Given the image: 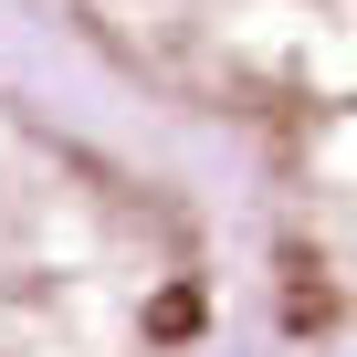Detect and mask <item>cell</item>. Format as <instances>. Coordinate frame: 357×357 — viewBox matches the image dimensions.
I'll list each match as a JSON object with an SVG mask.
<instances>
[{
  "label": "cell",
  "instance_id": "cell-1",
  "mask_svg": "<svg viewBox=\"0 0 357 357\" xmlns=\"http://www.w3.org/2000/svg\"><path fill=\"white\" fill-rule=\"evenodd\" d=\"M231 221L263 357H357V0H0Z\"/></svg>",
  "mask_w": 357,
  "mask_h": 357
},
{
  "label": "cell",
  "instance_id": "cell-2",
  "mask_svg": "<svg viewBox=\"0 0 357 357\" xmlns=\"http://www.w3.org/2000/svg\"><path fill=\"white\" fill-rule=\"evenodd\" d=\"M252 284L221 200L0 32V357H231Z\"/></svg>",
  "mask_w": 357,
  "mask_h": 357
}]
</instances>
